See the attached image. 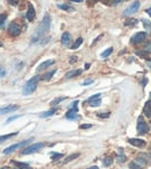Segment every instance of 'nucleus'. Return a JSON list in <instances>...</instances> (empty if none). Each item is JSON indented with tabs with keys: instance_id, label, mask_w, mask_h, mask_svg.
Returning <instances> with one entry per match:
<instances>
[{
	"instance_id": "f257e3e1",
	"label": "nucleus",
	"mask_w": 151,
	"mask_h": 169,
	"mask_svg": "<svg viewBox=\"0 0 151 169\" xmlns=\"http://www.w3.org/2000/svg\"><path fill=\"white\" fill-rule=\"evenodd\" d=\"M50 25H51V18H50V15L47 13V14H44L43 20H42L41 23L38 25L37 29H36V32H35V34H34V36H33L32 42H36V41H38L42 36H44L45 34H48V32H49V29H50Z\"/></svg>"
},
{
	"instance_id": "f03ea898",
	"label": "nucleus",
	"mask_w": 151,
	"mask_h": 169,
	"mask_svg": "<svg viewBox=\"0 0 151 169\" xmlns=\"http://www.w3.org/2000/svg\"><path fill=\"white\" fill-rule=\"evenodd\" d=\"M41 79V77L40 76H35V77H33L32 79H29L27 83H26V85L23 86V94H33L35 90H36V88H37V82Z\"/></svg>"
},
{
	"instance_id": "7ed1b4c3",
	"label": "nucleus",
	"mask_w": 151,
	"mask_h": 169,
	"mask_svg": "<svg viewBox=\"0 0 151 169\" xmlns=\"http://www.w3.org/2000/svg\"><path fill=\"white\" fill-rule=\"evenodd\" d=\"M21 30H22V28H21V26H20L18 22H11L9 23V26H8V34L11 35V36H13V38H17V36H19L20 34H21Z\"/></svg>"
},
{
	"instance_id": "20e7f679",
	"label": "nucleus",
	"mask_w": 151,
	"mask_h": 169,
	"mask_svg": "<svg viewBox=\"0 0 151 169\" xmlns=\"http://www.w3.org/2000/svg\"><path fill=\"white\" fill-rule=\"evenodd\" d=\"M149 132V126L148 124L144 121L143 117H139L138 118V121H137V133L139 135H144Z\"/></svg>"
},
{
	"instance_id": "39448f33",
	"label": "nucleus",
	"mask_w": 151,
	"mask_h": 169,
	"mask_svg": "<svg viewBox=\"0 0 151 169\" xmlns=\"http://www.w3.org/2000/svg\"><path fill=\"white\" fill-rule=\"evenodd\" d=\"M45 146V144L44 142H38V144H34V145H32V146H29V147H27V148H24V149L22 150V155H28V154H32V153H35V152H37V150L42 149L43 147Z\"/></svg>"
},
{
	"instance_id": "423d86ee",
	"label": "nucleus",
	"mask_w": 151,
	"mask_h": 169,
	"mask_svg": "<svg viewBox=\"0 0 151 169\" xmlns=\"http://www.w3.org/2000/svg\"><path fill=\"white\" fill-rule=\"evenodd\" d=\"M139 6H141V2L137 0L135 1L132 5H130L126 11H124V15H132L134 13H136L138 9H139Z\"/></svg>"
},
{
	"instance_id": "0eeeda50",
	"label": "nucleus",
	"mask_w": 151,
	"mask_h": 169,
	"mask_svg": "<svg viewBox=\"0 0 151 169\" xmlns=\"http://www.w3.org/2000/svg\"><path fill=\"white\" fill-rule=\"evenodd\" d=\"M32 140H27V141H23V142H21V144H15V145H13V146H9V147H7L6 149L4 150V154H11V153H13L15 149H18L19 147H21V146H24L26 144H28V142H30Z\"/></svg>"
},
{
	"instance_id": "6e6552de",
	"label": "nucleus",
	"mask_w": 151,
	"mask_h": 169,
	"mask_svg": "<svg viewBox=\"0 0 151 169\" xmlns=\"http://www.w3.org/2000/svg\"><path fill=\"white\" fill-rule=\"evenodd\" d=\"M145 38H147V33L139 32V33H137V34H135V35L132 36V43H141V42H143Z\"/></svg>"
},
{
	"instance_id": "1a4fd4ad",
	"label": "nucleus",
	"mask_w": 151,
	"mask_h": 169,
	"mask_svg": "<svg viewBox=\"0 0 151 169\" xmlns=\"http://www.w3.org/2000/svg\"><path fill=\"white\" fill-rule=\"evenodd\" d=\"M128 141H129L130 145L136 146V147H139V148L145 147V145H147V141H144V140H142V139H129Z\"/></svg>"
},
{
	"instance_id": "9d476101",
	"label": "nucleus",
	"mask_w": 151,
	"mask_h": 169,
	"mask_svg": "<svg viewBox=\"0 0 151 169\" xmlns=\"http://www.w3.org/2000/svg\"><path fill=\"white\" fill-rule=\"evenodd\" d=\"M17 110H19V106H18V105H8V106H5V107H1V109H0V114L14 112V111H17Z\"/></svg>"
},
{
	"instance_id": "9b49d317",
	"label": "nucleus",
	"mask_w": 151,
	"mask_h": 169,
	"mask_svg": "<svg viewBox=\"0 0 151 169\" xmlns=\"http://www.w3.org/2000/svg\"><path fill=\"white\" fill-rule=\"evenodd\" d=\"M35 8L32 4H28V11H27V19L28 21H33L35 19Z\"/></svg>"
},
{
	"instance_id": "f8f14e48",
	"label": "nucleus",
	"mask_w": 151,
	"mask_h": 169,
	"mask_svg": "<svg viewBox=\"0 0 151 169\" xmlns=\"http://www.w3.org/2000/svg\"><path fill=\"white\" fill-rule=\"evenodd\" d=\"M52 64H55V59H47V61L42 62V63L38 65V67H37V71H42V70L47 69L48 67H50V65H52Z\"/></svg>"
},
{
	"instance_id": "ddd939ff",
	"label": "nucleus",
	"mask_w": 151,
	"mask_h": 169,
	"mask_svg": "<svg viewBox=\"0 0 151 169\" xmlns=\"http://www.w3.org/2000/svg\"><path fill=\"white\" fill-rule=\"evenodd\" d=\"M62 43L64 44V46H69V43L71 42V34L70 33H68V32H65V33H63V35H62Z\"/></svg>"
},
{
	"instance_id": "4468645a",
	"label": "nucleus",
	"mask_w": 151,
	"mask_h": 169,
	"mask_svg": "<svg viewBox=\"0 0 151 169\" xmlns=\"http://www.w3.org/2000/svg\"><path fill=\"white\" fill-rule=\"evenodd\" d=\"M143 113H144V115H145L147 118H150L151 117V103L150 102L145 103L144 109H143Z\"/></svg>"
},
{
	"instance_id": "2eb2a0df",
	"label": "nucleus",
	"mask_w": 151,
	"mask_h": 169,
	"mask_svg": "<svg viewBox=\"0 0 151 169\" xmlns=\"http://www.w3.org/2000/svg\"><path fill=\"white\" fill-rule=\"evenodd\" d=\"M78 112H75V111H72V110H69L68 113H66V118L69 119V120H77L78 118H79V115L77 114Z\"/></svg>"
},
{
	"instance_id": "dca6fc26",
	"label": "nucleus",
	"mask_w": 151,
	"mask_h": 169,
	"mask_svg": "<svg viewBox=\"0 0 151 169\" xmlns=\"http://www.w3.org/2000/svg\"><path fill=\"white\" fill-rule=\"evenodd\" d=\"M80 74H81V70H80V69H77V70L69 71V73L65 75V77H66V78H73V77H76V76H79Z\"/></svg>"
},
{
	"instance_id": "f3484780",
	"label": "nucleus",
	"mask_w": 151,
	"mask_h": 169,
	"mask_svg": "<svg viewBox=\"0 0 151 169\" xmlns=\"http://www.w3.org/2000/svg\"><path fill=\"white\" fill-rule=\"evenodd\" d=\"M57 6H58V8L64 9V11H66V12H73V11H75V9H73V7H71V6L66 5V4H58Z\"/></svg>"
},
{
	"instance_id": "a211bd4d",
	"label": "nucleus",
	"mask_w": 151,
	"mask_h": 169,
	"mask_svg": "<svg viewBox=\"0 0 151 169\" xmlns=\"http://www.w3.org/2000/svg\"><path fill=\"white\" fill-rule=\"evenodd\" d=\"M17 134H18V132L11 133V134H7V135H0V144L4 142V141H6V140H8V139H11V138H13V136H15Z\"/></svg>"
},
{
	"instance_id": "6ab92c4d",
	"label": "nucleus",
	"mask_w": 151,
	"mask_h": 169,
	"mask_svg": "<svg viewBox=\"0 0 151 169\" xmlns=\"http://www.w3.org/2000/svg\"><path fill=\"white\" fill-rule=\"evenodd\" d=\"M142 22H143V25H144V27H145V29L148 30V33L151 34V22L149 20L147 19H142Z\"/></svg>"
},
{
	"instance_id": "aec40b11",
	"label": "nucleus",
	"mask_w": 151,
	"mask_h": 169,
	"mask_svg": "<svg viewBox=\"0 0 151 169\" xmlns=\"http://www.w3.org/2000/svg\"><path fill=\"white\" fill-rule=\"evenodd\" d=\"M139 156L143 157V159L145 160L147 163H150L151 165V153H142Z\"/></svg>"
},
{
	"instance_id": "412c9836",
	"label": "nucleus",
	"mask_w": 151,
	"mask_h": 169,
	"mask_svg": "<svg viewBox=\"0 0 151 169\" xmlns=\"http://www.w3.org/2000/svg\"><path fill=\"white\" fill-rule=\"evenodd\" d=\"M56 74V69H54L52 71H50V73H48V74H45V75L42 77V79H44V81H50L51 79V77Z\"/></svg>"
},
{
	"instance_id": "4be33fe9",
	"label": "nucleus",
	"mask_w": 151,
	"mask_h": 169,
	"mask_svg": "<svg viewBox=\"0 0 151 169\" xmlns=\"http://www.w3.org/2000/svg\"><path fill=\"white\" fill-rule=\"evenodd\" d=\"M57 111V109H52V110H50V111H47V112H43L42 114H40V117L41 118H47V117H50V115H52L54 113Z\"/></svg>"
},
{
	"instance_id": "5701e85b",
	"label": "nucleus",
	"mask_w": 151,
	"mask_h": 169,
	"mask_svg": "<svg viewBox=\"0 0 151 169\" xmlns=\"http://www.w3.org/2000/svg\"><path fill=\"white\" fill-rule=\"evenodd\" d=\"M77 157H79V153H75V154H72V155L68 156V157L64 160V163H68V162H70V161H72V160L77 159Z\"/></svg>"
},
{
	"instance_id": "b1692460",
	"label": "nucleus",
	"mask_w": 151,
	"mask_h": 169,
	"mask_svg": "<svg viewBox=\"0 0 151 169\" xmlns=\"http://www.w3.org/2000/svg\"><path fill=\"white\" fill-rule=\"evenodd\" d=\"M81 43H83V38H77L75 43L71 46V49H77V48H79V46H80Z\"/></svg>"
},
{
	"instance_id": "393cba45",
	"label": "nucleus",
	"mask_w": 151,
	"mask_h": 169,
	"mask_svg": "<svg viewBox=\"0 0 151 169\" xmlns=\"http://www.w3.org/2000/svg\"><path fill=\"white\" fill-rule=\"evenodd\" d=\"M112 163H113V159L109 156V157H106L105 160H104V166L105 167H109V166H112Z\"/></svg>"
},
{
	"instance_id": "a878e982",
	"label": "nucleus",
	"mask_w": 151,
	"mask_h": 169,
	"mask_svg": "<svg viewBox=\"0 0 151 169\" xmlns=\"http://www.w3.org/2000/svg\"><path fill=\"white\" fill-rule=\"evenodd\" d=\"M100 104H101V99H100V98H98V99H94V100L90 102V105H91L92 107H95V106H99Z\"/></svg>"
},
{
	"instance_id": "bb28decb",
	"label": "nucleus",
	"mask_w": 151,
	"mask_h": 169,
	"mask_svg": "<svg viewBox=\"0 0 151 169\" xmlns=\"http://www.w3.org/2000/svg\"><path fill=\"white\" fill-rule=\"evenodd\" d=\"M112 53H113V48H108L107 50H105V51L101 54V57H104V58H105V57H108Z\"/></svg>"
},
{
	"instance_id": "cd10ccee",
	"label": "nucleus",
	"mask_w": 151,
	"mask_h": 169,
	"mask_svg": "<svg viewBox=\"0 0 151 169\" xmlns=\"http://www.w3.org/2000/svg\"><path fill=\"white\" fill-rule=\"evenodd\" d=\"M50 156H51V160H57V159H60L63 156V154H60V153H51Z\"/></svg>"
},
{
	"instance_id": "c85d7f7f",
	"label": "nucleus",
	"mask_w": 151,
	"mask_h": 169,
	"mask_svg": "<svg viewBox=\"0 0 151 169\" xmlns=\"http://www.w3.org/2000/svg\"><path fill=\"white\" fill-rule=\"evenodd\" d=\"M148 54H149V53H147V51H141V50L136 51V55L142 57V58H147V57H148Z\"/></svg>"
},
{
	"instance_id": "c756f323",
	"label": "nucleus",
	"mask_w": 151,
	"mask_h": 169,
	"mask_svg": "<svg viewBox=\"0 0 151 169\" xmlns=\"http://www.w3.org/2000/svg\"><path fill=\"white\" fill-rule=\"evenodd\" d=\"M12 163H13V165H15V166H18V167H20V168H22V167H27V166H28L27 163L18 162V161H14V160H12Z\"/></svg>"
},
{
	"instance_id": "7c9ffc66",
	"label": "nucleus",
	"mask_w": 151,
	"mask_h": 169,
	"mask_svg": "<svg viewBox=\"0 0 151 169\" xmlns=\"http://www.w3.org/2000/svg\"><path fill=\"white\" fill-rule=\"evenodd\" d=\"M120 154H121V155H119V156H117V161H119L120 163H123V162H126V156L122 154V152H120Z\"/></svg>"
},
{
	"instance_id": "2f4dec72",
	"label": "nucleus",
	"mask_w": 151,
	"mask_h": 169,
	"mask_svg": "<svg viewBox=\"0 0 151 169\" xmlns=\"http://www.w3.org/2000/svg\"><path fill=\"white\" fill-rule=\"evenodd\" d=\"M135 23H137V20L136 19H129L128 21L124 22L126 26H132V25H135Z\"/></svg>"
},
{
	"instance_id": "473e14b6",
	"label": "nucleus",
	"mask_w": 151,
	"mask_h": 169,
	"mask_svg": "<svg viewBox=\"0 0 151 169\" xmlns=\"http://www.w3.org/2000/svg\"><path fill=\"white\" fill-rule=\"evenodd\" d=\"M64 99H66V97H60V98H56L55 100H52V103H51V104H52V105H57L58 103H60V102H62V100H64Z\"/></svg>"
},
{
	"instance_id": "72a5a7b5",
	"label": "nucleus",
	"mask_w": 151,
	"mask_h": 169,
	"mask_svg": "<svg viewBox=\"0 0 151 169\" xmlns=\"http://www.w3.org/2000/svg\"><path fill=\"white\" fill-rule=\"evenodd\" d=\"M130 169H142V166L137 165V162H132L130 163Z\"/></svg>"
},
{
	"instance_id": "f704fd0d",
	"label": "nucleus",
	"mask_w": 151,
	"mask_h": 169,
	"mask_svg": "<svg viewBox=\"0 0 151 169\" xmlns=\"http://www.w3.org/2000/svg\"><path fill=\"white\" fill-rule=\"evenodd\" d=\"M100 97H101V94H94V96H92V97H90L87 102L90 103V102H92V100H94V99H98V98H100ZM87 102H86V103H87Z\"/></svg>"
},
{
	"instance_id": "c9c22d12",
	"label": "nucleus",
	"mask_w": 151,
	"mask_h": 169,
	"mask_svg": "<svg viewBox=\"0 0 151 169\" xmlns=\"http://www.w3.org/2000/svg\"><path fill=\"white\" fill-rule=\"evenodd\" d=\"M144 48H145V51H147V53L151 54V41H149V42L145 44V47H144Z\"/></svg>"
},
{
	"instance_id": "e433bc0d",
	"label": "nucleus",
	"mask_w": 151,
	"mask_h": 169,
	"mask_svg": "<svg viewBox=\"0 0 151 169\" xmlns=\"http://www.w3.org/2000/svg\"><path fill=\"white\" fill-rule=\"evenodd\" d=\"M6 18H7V15H6V14H0V27L4 25V22H5Z\"/></svg>"
},
{
	"instance_id": "4c0bfd02",
	"label": "nucleus",
	"mask_w": 151,
	"mask_h": 169,
	"mask_svg": "<svg viewBox=\"0 0 151 169\" xmlns=\"http://www.w3.org/2000/svg\"><path fill=\"white\" fill-rule=\"evenodd\" d=\"M109 112H104V113H99L98 114V117H100V118H108L109 117Z\"/></svg>"
},
{
	"instance_id": "58836bf2",
	"label": "nucleus",
	"mask_w": 151,
	"mask_h": 169,
	"mask_svg": "<svg viewBox=\"0 0 151 169\" xmlns=\"http://www.w3.org/2000/svg\"><path fill=\"white\" fill-rule=\"evenodd\" d=\"M91 127H92V125H91V124H85V125H81V126H80V128H81V130H85V128H91Z\"/></svg>"
},
{
	"instance_id": "ea45409f",
	"label": "nucleus",
	"mask_w": 151,
	"mask_h": 169,
	"mask_svg": "<svg viewBox=\"0 0 151 169\" xmlns=\"http://www.w3.org/2000/svg\"><path fill=\"white\" fill-rule=\"evenodd\" d=\"M19 117H21V115H14V117H11V118H8V119H7V123H11L12 120H15V119H18Z\"/></svg>"
},
{
	"instance_id": "a19ab883",
	"label": "nucleus",
	"mask_w": 151,
	"mask_h": 169,
	"mask_svg": "<svg viewBox=\"0 0 151 169\" xmlns=\"http://www.w3.org/2000/svg\"><path fill=\"white\" fill-rule=\"evenodd\" d=\"M92 83H93V79H87V81H85V82L83 83V85H85V86H86V85L92 84Z\"/></svg>"
},
{
	"instance_id": "79ce46f5",
	"label": "nucleus",
	"mask_w": 151,
	"mask_h": 169,
	"mask_svg": "<svg viewBox=\"0 0 151 169\" xmlns=\"http://www.w3.org/2000/svg\"><path fill=\"white\" fill-rule=\"evenodd\" d=\"M5 75H6V71H5V69L0 67V77H5Z\"/></svg>"
},
{
	"instance_id": "37998d69",
	"label": "nucleus",
	"mask_w": 151,
	"mask_h": 169,
	"mask_svg": "<svg viewBox=\"0 0 151 169\" xmlns=\"http://www.w3.org/2000/svg\"><path fill=\"white\" fill-rule=\"evenodd\" d=\"M8 2L11 4V5H18V2H19V0H8Z\"/></svg>"
},
{
	"instance_id": "c03bdc74",
	"label": "nucleus",
	"mask_w": 151,
	"mask_h": 169,
	"mask_svg": "<svg viewBox=\"0 0 151 169\" xmlns=\"http://www.w3.org/2000/svg\"><path fill=\"white\" fill-rule=\"evenodd\" d=\"M88 1V5H91V6H93L96 1H99V0H87Z\"/></svg>"
},
{
	"instance_id": "a18cd8bd",
	"label": "nucleus",
	"mask_w": 151,
	"mask_h": 169,
	"mask_svg": "<svg viewBox=\"0 0 151 169\" xmlns=\"http://www.w3.org/2000/svg\"><path fill=\"white\" fill-rule=\"evenodd\" d=\"M77 59H78V57H77V56H72V58L70 59V63H75Z\"/></svg>"
},
{
	"instance_id": "49530a36",
	"label": "nucleus",
	"mask_w": 151,
	"mask_h": 169,
	"mask_svg": "<svg viewBox=\"0 0 151 169\" xmlns=\"http://www.w3.org/2000/svg\"><path fill=\"white\" fill-rule=\"evenodd\" d=\"M121 1H123V0H113V4H114V5H116V4L121 2Z\"/></svg>"
},
{
	"instance_id": "de8ad7c7",
	"label": "nucleus",
	"mask_w": 151,
	"mask_h": 169,
	"mask_svg": "<svg viewBox=\"0 0 151 169\" xmlns=\"http://www.w3.org/2000/svg\"><path fill=\"white\" fill-rule=\"evenodd\" d=\"M148 67H149V69L151 70V59H149V61H148Z\"/></svg>"
},
{
	"instance_id": "09e8293b",
	"label": "nucleus",
	"mask_w": 151,
	"mask_h": 169,
	"mask_svg": "<svg viewBox=\"0 0 151 169\" xmlns=\"http://www.w3.org/2000/svg\"><path fill=\"white\" fill-rule=\"evenodd\" d=\"M147 13H148V14H149V15L151 17V7L149 8V9H147Z\"/></svg>"
},
{
	"instance_id": "8fccbe9b",
	"label": "nucleus",
	"mask_w": 151,
	"mask_h": 169,
	"mask_svg": "<svg viewBox=\"0 0 151 169\" xmlns=\"http://www.w3.org/2000/svg\"><path fill=\"white\" fill-rule=\"evenodd\" d=\"M19 169H33V168L29 167V166H27V167H22V168H19Z\"/></svg>"
},
{
	"instance_id": "3c124183",
	"label": "nucleus",
	"mask_w": 151,
	"mask_h": 169,
	"mask_svg": "<svg viewBox=\"0 0 151 169\" xmlns=\"http://www.w3.org/2000/svg\"><path fill=\"white\" fill-rule=\"evenodd\" d=\"M70 1H73V2H81L83 0H70Z\"/></svg>"
},
{
	"instance_id": "603ef678",
	"label": "nucleus",
	"mask_w": 151,
	"mask_h": 169,
	"mask_svg": "<svg viewBox=\"0 0 151 169\" xmlns=\"http://www.w3.org/2000/svg\"><path fill=\"white\" fill-rule=\"evenodd\" d=\"M88 68H90V64H88V63H87V64H85V69H88Z\"/></svg>"
},
{
	"instance_id": "864d4df0",
	"label": "nucleus",
	"mask_w": 151,
	"mask_h": 169,
	"mask_svg": "<svg viewBox=\"0 0 151 169\" xmlns=\"http://www.w3.org/2000/svg\"><path fill=\"white\" fill-rule=\"evenodd\" d=\"M88 169H99L96 166H93V167H91V168H88Z\"/></svg>"
},
{
	"instance_id": "5fc2aeb1",
	"label": "nucleus",
	"mask_w": 151,
	"mask_h": 169,
	"mask_svg": "<svg viewBox=\"0 0 151 169\" xmlns=\"http://www.w3.org/2000/svg\"><path fill=\"white\" fill-rule=\"evenodd\" d=\"M0 169H9V168H8V167H6V166H5V167H1V168H0Z\"/></svg>"
},
{
	"instance_id": "6e6d98bb",
	"label": "nucleus",
	"mask_w": 151,
	"mask_h": 169,
	"mask_svg": "<svg viewBox=\"0 0 151 169\" xmlns=\"http://www.w3.org/2000/svg\"><path fill=\"white\" fill-rule=\"evenodd\" d=\"M149 102L151 103V94H150V98H149Z\"/></svg>"
},
{
	"instance_id": "4d7b16f0",
	"label": "nucleus",
	"mask_w": 151,
	"mask_h": 169,
	"mask_svg": "<svg viewBox=\"0 0 151 169\" xmlns=\"http://www.w3.org/2000/svg\"><path fill=\"white\" fill-rule=\"evenodd\" d=\"M0 47H2V42H0Z\"/></svg>"
}]
</instances>
